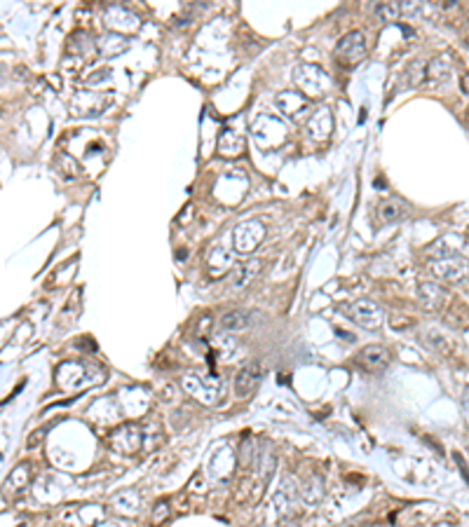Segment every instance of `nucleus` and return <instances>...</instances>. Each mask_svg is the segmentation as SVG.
<instances>
[{"label": "nucleus", "mask_w": 469, "mask_h": 527, "mask_svg": "<svg viewBox=\"0 0 469 527\" xmlns=\"http://www.w3.org/2000/svg\"><path fill=\"white\" fill-rule=\"evenodd\" d=\"M293 83L298 85L300 94H305L307 98H322L331 87L329 76L314 64H303L296 68Z\"/></svg>", "instance_id": "f257e3e1"}, {"label": "nucleus", "mask_w": 469, "mask_h": 527, "mask_svg": "<svg viewBox=\"0 0 469 527\" xmlns=\"http://www.w3.org/2000/svg\"><path fill=\"white\" fill-rule=\"evenodd\" d=\"M429 270L446 284H465L469 279V263L458 253H441L439 258H432Z\"/></svg>", "instance_id": "f03ea898"}, {"label": "nucleus", "mask_w": 469, "mask_h": 527, "mask_svg": "<svg viewBox=\"0 0 469 527\" xmlns=\"http://www.w3.org/2000/svg\"><path fill=\"white\" fill-rule=\"evenodd\" d=\"M366 52H368L366 35H364L361 31H350L336 45V59L348 68H355L357 64H361V61L366 59Z\"/></svg>", "instance_id": "7ed1b4c3"}, {"label": "nucleus", "mask_w": 469, "mask_h": 527, "mask_svg": "<svg viewBox=\"0 0 469 527\" xmlns=\"http://www.w3.org/2000/svg\"><path fill=\"white\" fill-rule=\"evenodd\" d=\"M343 312L348 314L355 324L368 328V331H375V328L385 324V312H382V307L373 300H355L350 302V305H345Z\"/></svg>", "instance_id": "20e7f679"}, {"label": "nucleus", "mask_w": 469, "mask_h": 527, "mask_svg": "<svg viewBox=\"0 0 469 527\" xmlns=\"http://www.w3.org/2000/svg\"><path fill=\"white\" fill-rule=\"evenodd\" d=\"M183 389H186L188 394H193L195 399H200L202 403L212 406L221 394V377L216 373H212V375H193L190 373L183 377Z\"/></svg>", "instance_id": "39448f33"}, {"label": "nucleus", "mask_w": 469, "mask_h": 527, "mask_svg": "<svg viewBox=\"0 0 469 527\" xmlns=\"http://www.w3.org/2000/svg\"><path fill=\"white\" fill-rule=\"evenodd\" d=\"M263 239H265V227L261 221H246L242 225L235 227L232 232V244L239 253L254 251Z\"/></svg>", "instance_id": "423d86ee"}, {"label": "nucleus", "mask_w": 469, "mask_h": 527, "mask_svg": "<svg viewBox=\"0 0 469 527\" xmlns=\"http://www.w3.org/2000/svg\"><path fill=\"white\" fill-rule=\"evenodd\" d=\"M357 361H359L361 368L368 370V373H382V370L390 365L392 354H390V349H385V347L368 345L357 354Z\"/></svg>", "instance_id": "0eeeda50"}, {"label": "nucleus", "mask_w": 469, "mask_h": 527, "mask_svg": "<svg viewBox=\"0 0 469 527\" xmlns=\"http://www.w3.org/2000/svg\"><path fill=\"white\" fill-rule=\"evenodd\" d=\"M261 375H263V368L258 361H249L246 365H242L239 373L235 375V394H237L239 399H246V396L256 389V384L261 382Z\"/></svg>", "instance_id": "6e6552de"}, {"label": "nucleus", "mask_w": 469, "mask_h": 527, "mask_svg": "<svg viewBox=\"0 0 469 527\" xmlns=\"http://www.w3.org/2000/svg\"><path fill=\"white\" fill-rule=\"evenodd\" d=\"M275 103L277 108H280L282 113H287L291 120H300V115H305L307 110H310V98L300 94V92H282V94L275 98Z\"/></svg>", "instance_id": "1a4fd4ad"}, {"label": "nucleus", "mask_w": 469, "mask_h": 527, "mask_svg": "<svg viewBox=\"0 0 469 527\" xmlns=\"http://www.w3.org/2000/svg\"><path fill=\"white\" fill-rule=\"evenodd\" d=\"M113 445L120 452H125V455H134L144 445V431L137 429L134 424L122 426V429L113 433Z\"/></svg>", "instance_id": "9d476101"}, {"label": "nucleus", "mask_w": 469, "mask_h": 527, "mask_svg": "<svg viewBox=\"0 0 469 527\" xmlns=\"http://www.w3.org/2000/svg\"><path fill=\"white\" fill-rule=\"evenodd\" d=\"M263 270V260H244V263H237L232 268V286L235 288H244L249 286L251 282L258 277V272Z\"/></svg>", "instance_id": "9b49d317"}, {"label": "nucleus", "mask_w": 469, "mask_h": 527, "mask_svg": "<svg viewBox=\"0 0 469 527\" xmlns=\"http://www.w3.org/2000/svg\"><path fill=\"white\" fill-rule=\"evenodd\" d=\"M331 127H333V120H331L329 108H319L317 113L310 115V120H307V134L317 141H324L326 136L331 134Z\"/></svg>", "instance_id": "f8f14e48"}, {"label": "nucleus", "mask_w": 469, "mask_h": 527, "mask_svg": "<svg viewBox=\"0 0 469 527\" xmlns=\"http://www.w3.org/2000/svg\"><path fill=\"white\" fill-rule=\"evenodd\" d=\"M418 297H420V302L427 309H439L443 307V300H446V291H443L439 284L425 282L420 284V288H418Z\"/></svg>", "instance_id": "ddd939ff"}, {"label": "nucleus", "mask_w": 469, "mask_h": 527, "mask_svg": "<svg viewBox=\"0 0 469 527\" xmlns=\"http://www.w3.org/2000/svg\"><path fill=\"white\" fill-rule=\"evenodd\" d=\"M219 326L223 331H230V333H237V331H246L251 326V314L244 312V309H232V312H225L221 316Z\"/></svg>", "instance_id": "4468645a"}, {"label": "nucleus", "mask_w": 469, "mask_h": 527, "mask_svg": "<svg viewBox=\"0 0 469 527\" xmlns=\"http://www.w3.org/2000/svg\"><path fill=\"white\" fill-rule=\"evenodd\" d=\"M404 214H406V204L401 200H397V197L382 200L378 204V221L380 223H394V221H399Z\"/></svg>", "instance_id": "2eb2a0df"}, {"label": "nucleus", "mask_w": 469, "mask_h": 527, "mask_svg": "<svg viewBox=\"0 0 469 527\" xmlns=\"http://www.w3.org/2000/svg\"><path fill=\"white\" fill-rule=\"evenodd\" d=\"M209 272H212V277H223L225 272H232L230 251L219 249V246H216V251L209 256Z\"/></svg>", "instance_id": "dca6fc26"}, {"label": "nucleus", "mask_w": 469, "mask_h": 527, "mask_svg": "<svg viewBox=\"0 0 469 527\" xmlns=\"http://www.w3.org/2000/svg\"><path fill=\"white\" fill-rule=\"evenodd\" d=\"M232 134H235L232 129H223V134H221V139H219V150H221V155H225V157L239 155L244 150L242 134H237V136H232Z\"/></svg>", "instance_id": "f3484780"}, {"label": "nucleus", "mask_w": 469, "mask_h": 527, "mask_svg": "<svg viewBox=\"0 0 469 527\" xmlns=\"http://www.w3.org/2000/svg\"><path fill=\"white\" fill-rule=\"evenodd\" d=\"M375 15L382 21H397L404 12H401V3H378L375 5Z\"/></svg>", "instance_id": "a211bd4d"}, {"label": "nucleus", "mask_w": 469, "mask_h": 527, "mask_svg": "<svg viewBox=\"0 0 469 527\" xmlns=\"http://www.w3.org/2000/svg\"><path fill=\"white\" fill-rule=\"evenodd\" d=\"M167 516H169V501L162 499L155 504V511H153V523H162V520H167Z\"/></svg>", "instance_id": "6ab92c4d"}, {"label": "nucleus", "mask_w": 469, "mask_h": 527, "mask_svg": "<svg viewBox=\"0 0 469 527\" xmlns=\"http://www.w3.org/2000/svg\"><path fill=\"white\" fill-rule=\"evenodd\" d=\"M45 433H47V429H38V431H33V436L26 438V448H28V450L38 448L40 441H42V438H45Z\"/></svg>", "instance_id": "aec40b11"}, {"label": "nucleus", "mask_w": 469, "mask_h": 527, "mask_svg": "<svg viewBox=\"0 0 469 527\" xmlns=\"http://www.w3.org/2000/svg\"><path fill=\"white\" fill-rule=\"evenodd\" d=\"M460 87H462V92H465V94H469V73H467V76H465V78H462V83H460Z\"/></svg>", "instance_id": "412c9836"}, {"label": "nucleus", "mask_w": 469, "mask_h": 527, "mask_svg": "<svg viewBox=\"0 0 469 527\" xmlns=\"http://www.w3.org/2000/svg\"><path fill=\"white\" fill-rule=\"evenodd\" d=\"M434 527H450V525H448V523H436Z\"/></svg>", "instance_id": "4be33fe9"}, {"label": "nucleus", "mask_w": 469, "mask_h": 527, "mask_svg": "<svg viewBox=\"0 0 469 527\" xmlns=\"http://www.w3.org/2000/svg\"><path fill=\"white\" fill-rule=\"evenodd\" d=\"M467 460H469V443H467Z\"/></svg>", "instance_id": "5701e85b"}, {"label": "nucleus", "mask_w": 469, "mask_h": 527, "mask_svg": "<svg viewBox=\"0 0 469 527\" xmlns=\"http://www.w3.org/2000/svg\"><path fill=\"white\" fill-rule=\"evenodd\" d=\"M467 45H469V40H467Z\"/></svg>", "instance_id": "b1692460"}]
</instances>
